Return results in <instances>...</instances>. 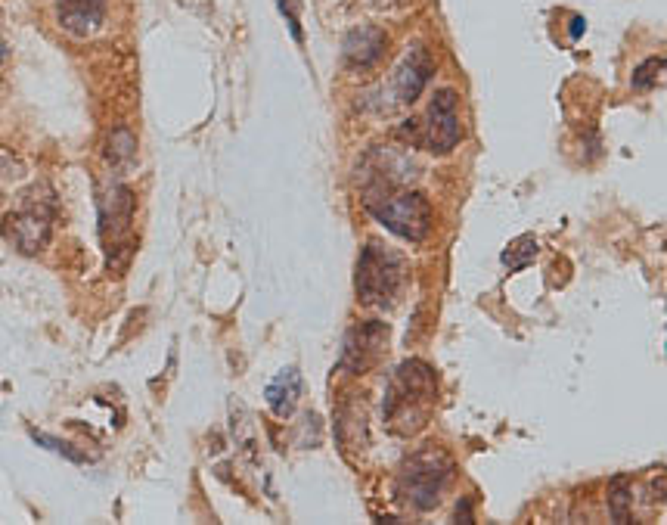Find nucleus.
Returning a JSON list of instances; mask_svg holds the SVG:
<instances>
[{"mask_svg":"<svg viewBox=\"0 0 667 525\" xmlns=\"http://www.w3.org/2000/svg\"><path fill=\"white\" fill-rule=\"evenodd\" d=\"M106 159L112 165H131L134 162V137L128 128H115L109 134V143H106Z\"/></svg>","mask_w":667,"mask_h":525,"instance_id":"obj_14","label":"nucleus"},{"mask_svg":"<svg viewBox=\"0 0 667 525\" xmlns=\"http://www.w3.org/2000/svg\"><path fill=\"white\" fill-rule=\"evenodd\" d=\"M264 398H267V407H270V411H274L277 417H283V420L292 417L295 404H298V398H301V376H298V370H292V367L280 370V373L274 376V383L267 386Z\"/></svg>","mask_w":667,"mask_h":525,"instance_id":"obj_12","label":"nucleus"},{"mask_svg":"<svg viewBox=\"0 0 667 525\" xmlns=\"http://www.w3.org/2000/svg\"><path fill=\"white\" fill-rule=\"evenodd\" d=\"M131 221H134V193L121 184L106 190L100 199V240L109 265H115V258L125 252Z\"/></svg>","mask_w":667,"mask_h":525,"instance_id":"obj_7","label":"nucleus"},{"mask_svg":"<svg viewBox=\"0 0 667 525\" xmlns=\"http://www.w3.org/2000/svg\"><path fill=\"white\" fill-rule=\"evenodd\" d=\"M385 345H388V327L379 324V320H363V324H357V327L345 336L342 364H345L351 373L370 370V367L379 364V358L385 355Z\"/></svg>","mask_w":667,"mask_h":525,"instance_id":"obj_9","label":"nucleus"},{"mask_svg":"<svg viewBox=\"0 0 667 525\" xmlns=\"http://www.w3.org/2000/svg\"><path fill=\"white\" fill-rule=\"evenodd\" d=\"M661 75H664V60H658V56H652V60H646L640 69L633 72V87H636V91H643V87L658 84V81H661Z\"/></svg>","mask_w":667,"mask_h":525,"instance_id":"obj_16","label":"nucleus"},{"mask_svg":"<svg viewBox=\"0 0 667 525\" xmlns=\"http://www.w3.org/2000/svg\"><path fill=\"white\" fill-rule=\"evenodd\" d=\"M4 56H7V50H4V47H0V60H4Z\"/></svg>","mask_w":667,"mask_h":525,"instance_id":"obj_21","label":"nucleus"},{"mask_svg":"<svg viewBox=\"0 0 667 525\" xmlns=\"http://www.w3.org/2000/svg\"><path fill=\"white\" fill-rule=\"evenodd\" d=\"M450 473H453V460L438 448H426L404 463L398 488L416 510H435L444 494V485L450 482Z\"/></svg>","mask_w":667,"mask_h":525,"instance_id":"obj_3","label":"nucleus"},{"mask_svg":"<svg viewBox=\"0 0 667 525\" xmlns=\"http://www.w3.org/2000/svg\"><path fill=\"white\" fill-rule=\"evenodd\" d=\"M609 513L615 522H630L633 519V498H630V479L615 476L609 482Z\"/></svg>","mask_w":667,"mask_h":525,"instance_id":"obj_13","label":"nucleus"},{"mask_svg":"<svg viewBox=\"0 0 667 525\" xmlns=\"http://www.w3.org/2000/svg\"><path fill=\"white\" fill-rule=\"evenodd\" d=\"M404 258L391 252L382 240H373L363 246L360 261H357V299L373 308H391L394 299L404 289Z\"/></svg>","mask_w":667,"mask_h":525,"instance_id":"obj_2","label":"nucleus"},{"mask_svg":"<svg viewBox=\"0 0 667 525\" xmlns=\"http://www.w3.org/2000/svg\"><path fill=\"white\" fill-rule=\"evenodd\" d=\"M32 439H35L38 445H44L47 451H56V454H63L66 460H75V463H84V457H81V454H78L75 448H69L66 442H59V439H50V435H44V432H38V429L32 432Z\"/></svg>","mask_w":667,"mask_h":525,"instance_id":"obj_17","label":"nucleus"},{"mask_svg":"<svg viewBox=\"0 0 667 525\" xmlns=\"http://www.w3.org/2000/svg\"><path fill=\"white\" fill-rule=\"evenodd\" d=\"M453 519H457V522H472V498H460V504H457V513H453Z\"/></svg>","mask_w":667,"mask_h":525,"instance_id":"obj_19","label":"nucleus"},{"mask_svg":"<svg viewBox=\"0 0 667 525\" xmlns=\"http://www.w3.org/2000/svg\"><path fill=\"white\" fill-rule=\"evenodd\" d=\"M568 35H571V41H578V38L584 35V16H574V19H571Z\"/></svg>","mask_w":667,"mask_h":525,"instance_id":"obj_20","label":"nucleus"},{"mask_svg":"<svg viewBox=\"0 0 667 525\" xmlns=\"http://www.w3.org/2000/svg\"><path fill=\"white\" fill-rule=\"evenodd\" d=\"M106 0H56V19L75 38L94 35L103 25Z\"/></svg>","mask_w":667,"mask_h":525,"instance_id":"obj_11","label":"nucleus"},{"mask_svg":"<svg viewBox=\"0 0 667 525\" xmlns=\"http://www.w3.org/2000/svg\"><path fill=\"white\" fill-rule=\"evenodd\" d=\"M438 398V379L429 364L416 358L394 370L385 392V423L398 435H416L426 426Z\"/></svg>","mask_w":667,"mask_h":525,"instance_id":"obj_1","label":"nucleus"},{"mask_svg":"<svg viewBox=\"0 0 667 525\" xmlns=\"http://www.w3.org/2000/svg\"><path fill=\"white\" fill-rule=\"evenodd\" d=\"M280 13L289 19V28H292V38L301 41V28H298V0H277Z\"/></svg>","mask_w":667,"mask_h":525,"instance_id":"obj_18","label":"nucleus"},{"mask_svg":"<svg viewBox=\"0 0 667 525\" xmlns=\"http://www.w3.org/2000/svg\"><path fill=\"white\" fill-rule=\"evenodd\" d=\"M534 255H537V240L534 237H522V240H515L506 252H503V265L506 268H525V265H531L534 261Z\"/></svg>","mask_w":667,"mask_h":525,"instance_id":"obj_15","label":"nucleus"},{"mask_svg":"<svg viewBox=\"0 0 667 525\" xmlns=\"http://www.w3.org/2000/svg\"><path fill=\"white\" fill-rule=\"evenodd\" d=\"M388 50V35L382 32L379 25H357L345 35L342 41V56L345 63L354 69H367L376 66Z\"/></svg>","mask_w":667,"mask_h":525,"instance_id":"obj_10","label":"nucleus"},{"mask_svg":"<svg viewBox=\"0 0 667 525\" xmlns=\"http://www.w3.org/2000/svg\"><path fill=\"white\" fill-rule=\"evenodd\" d=\"M435 75V60L432 53L422 47V44H413L407 47V53L401 56V63L394 66L391 72V97L398 106H410L416 103V97L422 94V87L429 84V78Z\"/></svg>","mask_w":667,"mask_h":525,"instance_id":"obj_8","label":"nucleus"},{"mask_svg":"<svg viewBox=\"0 0 667 525\" xmlns=\"http://www.w3.org/2000/svg\"><path fill=\"white\" fill-rule=\"evenodd\" d=\"M463 140V128H460V119H457V94L453 91H438L426 109V119L419 125V137L416 143L419 147H426L429 153L435 156H444L450 153L457 143Z\"/></svg>","mask_w":667,"mask_h":525,"instance_id":"obj_6","label":"nucleus"},{"mask_svg":"<svg viewBox=\"0 0 667 525\" xmlns=\"http://www.w3.org/2000/svg\"><path fill=\"white\" fill-rule=\"evenodd\" d=\"M50 221H53V193L44 199H32V193H28V199L22 196V206L0 221V233H4L19 252L35 255L50 240V227H53Z\"/></svg>","mask_w":667,"mask_h":525,"instance_id":"obj_5","label":"nucleus"},{"mask_svg":"<svg viewBox=\"0 0 667 525\" xmlns=\"http://www.w3.org/2000/svg\"><path fill=\"white\" fill-rule=\"evenodd\" d=\"M370 215L385 224L391 233H398L404 240H426L432 230V209L429 199L422 193H379L370 196Z\"/></svg>","mask_w":667,"mask_h":525,"instance_id":"obj_4","label":"nucleus"}]
</instances>
